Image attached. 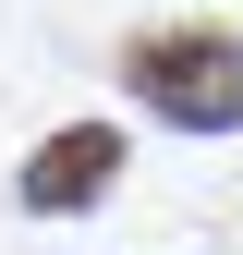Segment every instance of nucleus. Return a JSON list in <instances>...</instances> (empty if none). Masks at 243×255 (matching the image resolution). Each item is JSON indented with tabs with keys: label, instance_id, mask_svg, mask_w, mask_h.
Segmentation results:
<instances>
[{
	"label": "nucleus",
	"instance_id": "f03ea898",
	"mask_svg": "<svg viewBox=\"0 0 243 255\" xmlns=\"http://www.w3.org/2000/svg\"><path fill=\"white\" fill-rule=\"evenodd\" d=\"M110 182H122V134H110V122H61V134L24 158V182H12V195L37 207V219H85Z\"/></svg>",
	"mask_w": 243,
	"mask_h": 255
},
{
	"label": "nucleus",
	"instance_id": "f257e3e1",
	"mask_svg": "<svg viewBox=\"0 0 243 255\" xmlns=\"http://www.w3.org/2000/svg\"><path fill=\"white\" fill-rule=\"evenodd\" d=\"M134 98L170 122V134H243V37L219 24H170V37H134L122 49Z\"/></svg>",
	"mask_w": 243,
	"mask_h": 255
}]
</instances>
